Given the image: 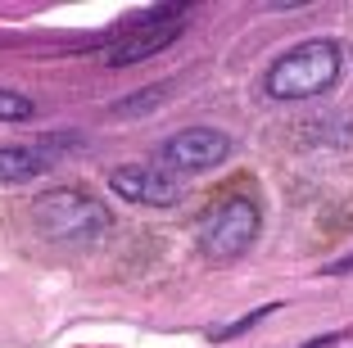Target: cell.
Returning <instances> with one entry per match:
<instances>
[{
  "label": "cell",
  "mask_w": 353,
  "mask_h": 348,
  "mask_svg": "<svg viewBox=\"0 0 353 348\" xmlns=\"http://www.w3.org/2000/svg\"><path fill=\"white\" fill-rule=\"evenodd\" d=\"M32 226L54 245H95L109 236V208L86 190H50L32 204Z\"/></svg>",
  "instance_id": "1"
},
{
  "label": "cell",
  "mask_w": 353,
  "mask_h": 348,
  "mask_svg": "<svg viewBox=\"0 0 353 348\" xmlns=\"http://www.w3.org/2000/svg\"><path fill=\"white\" fill-rule=\"evenodd\" d=\"M340 41H303L285 50L268 68V95L272 100H308L335 86L340 77Z\"/></svg>",
  "instance_id": "2"
},
{
  "label": "cell",
  "mask_w": 353,
  "mask_h": 348,
  "mask_svg": "<svg viewBox=\"0 0 353 348\" xmlns=\"http://www.w3.org/2000/svg\"><path fill=\"white\" fill-rule=\"evenodd\" d=\"M254 236H259V208L245 195L222 199V204H213L199 217V249H204V258H213V263L240 258L254 245Z\"/></svg>",
  "instance_id": "3"
},
{
  "label": "cell",
  "mask_w": 353,
  "mask_h": 348,
  "mask_svg": "<svg viewBox=\"0 0 353 348\" xmlns=\"http://www.w3.org/2000/svg\"><path fill=\"white\" fill-rule=\"evenodd\" d=\"M181 28H186V19H181V10H145L141 14V23H132V28H123L114 37V45L104 50V59L114 63V68H127V63H141L150 59V54L168 50V45L181 37Z\"/></svg>",
  "instance_id": "4"
},
{
  "label": "cell",
  "mask_w": 353,
  "mask_h": 348,
  "mask_svg": "<svg viewBox=\"0 0 353 348\" xmlns=\"http://www.w3.org/2000/svg\"><path fill=\"white\" fill-rule=\"evenodd\" d=\"M231 154V141L213 127H186V132H176L163 141L159 158H163L168 172L176 176H195V172H208V167H218L222 158Z\"/></svg>",
  "instance_id": "5"
},
{
  "label": "cell",
  "mask_w": 353,
  "mask_h": 348,
  "mask_svg": "<svg viewBox=\"0 0 353 348\" xmlns=\"http://www.w3.org/2000/svg\"><path fill=\"white\" fill-rule=\"evenodd\" d=\"M109 190L123 195L127 204H145V208H172L181 199V176L168 172L163 163H127L109 172Z\"/></svg>",
  "instance_id": "6"
},
{
  "label": "cell",
  "mask_w": 353,
  "mask_h": 348,
  "mask_svg": "<svg viewBox=\"0 0 353 348\" xmlns=\"http://www.w3.org/2000/svg\"><path fill=\"white\" fill-rule=\"evenodd\" d=\"M54 154L46 145H0V181H32V176L50 172Z\"/></svg>",
  "instance_id": "7"
},
{
  "label": "cell",
  "mask_w": 353,
  "mask_h": 348,
  "mask_svg": "<svg viewBox=\"0 0 353 348\" xmlns=\"http://www.w3.org/2000/svg\"><path fill=\"white\" fill-rule=\"evenodd\" d=\"M32 100L28 95H19V91H5L0 86V123H23V118H32Z\"/></svg>",
  "instance_id": "8"
},
{
  "label": "cell",
  "mask_w": 353,
  "mask_h": 348,
  "mask_svg": "<svg viewBox=\"0 0 353 348\" xmlns=\"http://www.w3.org/2000/svg\"><path fill=\"white\" fill-rule=\"evenodd\" d=\"M159 100H163V91H150V95H132V100L114 104V113H118V118H127V113H150V109H154Z\"/></svg>",
  "instance_id": "9"
},
{
  "label": "cell",
  "mask_w": 353,
  "mask_h": 348,
  "mask_svg": "<svg viewBox=\"0 0 353 348\" xmlns=\"http://www.w3.org/2000/svg\"><path fill=\"white\" fill-rule=\"evenodd\" d=\"M308 348H335V339H331V335H326V339H312Z\"/></svg>",
  "instance_id": "10"
}]
</instances>
